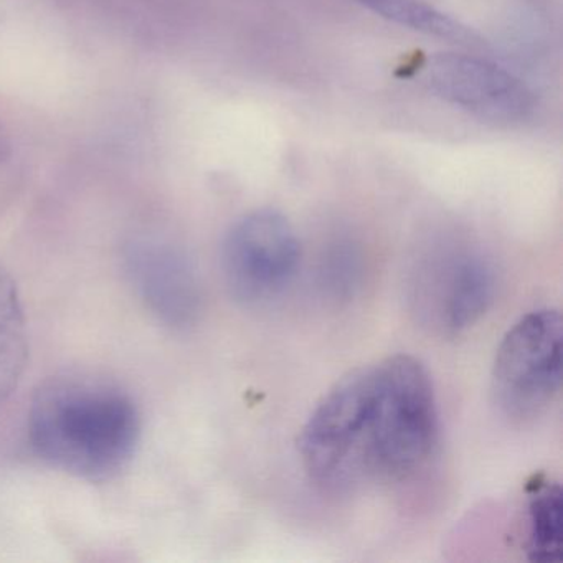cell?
<instances>
[{
    "label": "cell",
    "mask_w": 563,
    "mask_h": 563,
    "mask_svg": "<svg viewBox=\"0 0 563 563\" xmlns=\"http://www.w3.org/2000/svg\"><path fill=\"white\" fill-rule=\"evenodd\" d=\"M31 341L18 282L0 265V405L18 390L27 371Z\"/></svg>",
    "instance_id": "obj_8"
},
{
    "label": "cell",
    "mask_w": 563,
    "mask_h": 563,
    "mask_svg": "<svg viewBox=\"0 0 563 563\" xmlns=\"http://www.w3.org/2000/svg\"><path fill=\"white\" fill-rule=\"evenodd\" d=\"M496 295V272L483 253L451 250L424 260L413 285L417 314L441 334L476 324Z\"/></svg>",
    "instance_id": "obj_5"
},
{
    "label": "cell",
    "mask_w": 563,
    "mask_h": 563,
    "mask_svg": "<svg viewBox=\"0 0 563 563\" xmlns=\"http://www.w3.org/2000/svg\"><path fill=\"white\" fill-rule=\"evenodd\" d=\"M29 441L47 466L87 481L110 483L130 467L143 434V415L114 378L65 371L38 385L27 417Z\"/></svg>",
    "instance_id": "obj_2"
},
{
    "label": "cell",
    "mask_w": 563,
    "mask_h": 563,
    "mask_svg": "<svg viewBox=\"0 0 563 563\" xmlns=\"http://www.w3.org/2000/svg\"><path fill=\"white\" fill-rule=\"evenodd\" d=\"M301 245L285 216L256 210L236 220L223 240L227 288L243 305H260L282 295L298 273Z\"/></svg>",
    "instance_id": "obj_4"
},
{
    "label": "cell",
    "mask_w": 563,
    "mask_h": 563,
    "mask_svg": "<svg viewBox=\"0 0 563 563\" xmlns=\"http://www.w3.org/2000/svg\"><path fill=\"white\" fill-rule=\"evenodd\" d=\"M124 266L134 291L163 324L186 329L197 321L202 285L183 249L164 240H134L124 252Z\"/></svg>",
    "instance_id": "obj_6"
},
{
    "label": "cell",
    "mask_w": 563,
    "mask_h": 563,
    "mask_svg": "<svg viewBox=\"0 0 563 563\" xmlns=\"http://www.w3.org/2000/svg\"><path fill=\"white\" fill-rule=\"evenodd\" d=\"M438 430L427 367L398 354L339 378L309 415L298 451L318 486L351 493L417 473L437 448Z\"/></svg>",
    "instance_id": "obj_1"
},
{
    "label": "cell",
    "mask_w": 563,
    "mask_h": 563,
    "mask_svg": "<svg viewBox=\"0 0 563 563\" xmlns=\"http://www.w3.org/2000/svg\"><path fill=\"white\" fill-rule=\"evenodd\" d=\"M562 487L549 477H536L527 486L526 550L536 563L562 560Z\"/></svg>",
    "instance_id": "obj_9"
},
{
    "label": "cell",
    "mask_w": 563,
    "mask_h": 563,
    "mask_svg": "<svg viewBox=\"0 0 563 563\" xmlns=\"http://www.w3.org/2000/svg\"><path fill=\"white\" fill-rule=\"evenodd\" d=\"M358 2L374 14L421 34L463 45H471L476 41V35L471 34L460 22L453 21L421 0H358Z\"/></svg>",
    "instance_id": "obj_10"
},
{
    "label": "cell",
    "mask_w": 563,
    "mask_h": 563,
    "mask_svg": "<svg viewBox=\"0 0 563 563\" xmlns=\"http://www.w3.org/2000/svg\"><path fill=\"white\" fill-rule=\"evenodd\" d=\"M562 384V316L543 308L522 316L504 335L494 358V404L510 420L540 417Z\"/></svg>",
    "instance_id": "obj_3"
},
{
    "label": "cell",
    "mask_w": 563,
    "mask_h": 563,
    "mask_svg": "<svg viewBox=\"0 0 563 563\" xmlns=\"http://www.w3.org/2000/svg\"><path fill=\"white\" fill-rule=\"evenodd\" d=\"M427 80L438 97L484 120L514 123L532 111V93L519 78L470 55L430 58Z\"/></svg>",
    "instance_id": "obj_7"
}]
</instances>
